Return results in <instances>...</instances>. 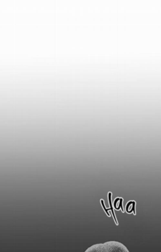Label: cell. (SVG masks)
Instances as JSON below:
<instances>
[{"label":"cell","mask_w":161,"mask_h":252,"mask_svg":"<svg viewBox=\"0 0 161 252\" xmlns=\"http://www.w3.org/2000/svg\"><path fill=\"white\" fill-rule=\"evenodd\" d=\"M84 252H129L123 243L118 241L106 242L97 243L89 247Z\"/></svg>","instance_id":"1"}]
</instances>
